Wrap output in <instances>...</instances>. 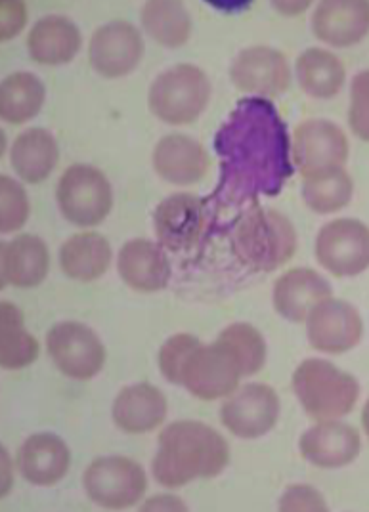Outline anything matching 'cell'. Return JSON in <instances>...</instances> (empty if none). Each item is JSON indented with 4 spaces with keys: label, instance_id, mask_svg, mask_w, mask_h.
<instances>
[{
    "label": "cell",
    "instance_id": "obj_1",
    "mask_svg": "<svg viewBox=\"0 0 369 512\" xmlns=\"http://www.w3.org/2000/svg\"><path fill=\"white\" fill-rule=\"evenodd\" d=\"M215 150L220 159L215 197L224 203L241 205L274 197L293 176L289 132L270 100H239L218 128Z\"/></svg>",
    "mask_w": 369,
    "mask_h": 512
},
{
    "label": "cell",
    "instance_id": "obj_2",
    "mask_svg": "<svg viewBox=\"0 0 369 512\" xmlns=\"http://www.w3.org/2000/svg\"><path fill=\"white\" fill-rule=\"evenodd\" d=\"M230 463L226 438L201 421H174L159 432L153 457L155 482L165 488H182L194 480L215 478Z\"/></svg>",
    "mask_w": 369,
    "mask_h": 512
},
{
    "label": "cell",
    "instance_id": "obj_3",
    "mask_svg": "<svg viewBox=\"0 0 369 512\" xmlns=\"http://www.w3.org/2000/svg\"><path fill=\"white\" fill-rule=\"evenodd\" d=\"M295 224L276 209L253 203L234 226L232 251L253 272H274L297 251Z\"/></svg>",
    "mask_w": 369,
    "mask_h": 512
},
{
    "label": "cell",
    "instance_id": "obj_4",
    "mask_svg": "<svg viewBox=\"0 0 369 512\" xmlns=\"http://www.w3.org/2000/svg\"><path fill=\"white\" fill-rule=\"evenodd\" d=\"M291 386L304 413L316 421L345 417L360 398V384L354 375L320 358L304 360L295 369Z\"/></svg>",
    "mask_w": 369,
    "mask_h": 512
},
{
    "label": "cell",
    "instance_id": "obj_5",
    "mask_svg": "<svg viewBox=\"0 0 369 512\" xmlns=\"http://www.w3.org/2000/svg\"><path fill=\"white\" fill-rule=\"evenodd\" d=\"M211 81L194 64H176L153 81L148 92V107L153 117L165 125H192L203 115L211 100Z\"/></svg>",
    "mask_w": 369,
    "mask_h": 512
},
{
    "label": "cell",
    "instance_id": "obj_6",
    "mask_svg": "<svg viewBox=\"0 0 369 512\" xmlns=\"http://www.w3.org/2000/svg\"><path fill=\"white\" fill-rule=\"evenodd\" d=\"M56 201L67 222L79 228H94L111 214L113 188L108 176L94 165L75 163L60 176Z\"/></svg>",
    "mask_w": 369,
    "mask_h": 512
},
{
    "label": "cell",
    "instance_id": "obj_7",
    "mask_svg": "<svg viewBox=\"0 0 369 512\" xmlns=\"http://www.w3.org/2000/svg\"><path fill=\"white\" fill-rule=\"evenodd\" d=\"M88 499L108 511L138 505L148 491V476L140 463L125 455L98 457L83 474Z\"/></svg>",
    "mask_w": 369,
    "mask_h": 512
},
{
    "label": "cell",
    "instance_id": "obj_8",
    "mask_svg": "<svg viewBox=\"0 0 369 512\" xmlns=\"http://www.w3.org/2000/svg\"><path fill=\"white\" fill-rule=\"evenodd\" d=\"M243 377L241 363L228 342H199L182 367L180 386L194 398L215 402L230 396Z\"/></svg>",
    "mask_w": 369,
    "mask_h": 512
},
{
    "label": "cell",
    "instance_id": "obj_9",
    "mask_svg": "<svg viewBox=\"0 0 369 512\" xmlns=\"http://www.w3.org/2000/svg\"><path fill=\"white\" fill-rule=\"evenodd\" d=\"M46 350L56 369L73 381H90L106 365V346L81 321H60L46 333Z\"/></svg>",
    "mask_w": 369,
    "mask_h": 512
},
{
    "label": "cell",
    "instance_id": "obj_10",
    "mask_svg": "<svg viewBox=\"0 0 369 512\" xmlns=\"http://www.w3.org/2000/svg\"><path fill=\"white\" fill-rule=\"evenodd\" d=\"M282 400L278 392L262 383L238 386L224 398L220 421L224 428L241 440H257L278 425Z\"/></svg>",
    "mask_w": 369,
    "mask_h": 512
},
{
    "label": "cell",
    "instance_id": "obj_11",
    "mask_svg": "<svg viewBox=\"0 0 369 512\" xmlns=\"http://www.w3.org/2000/svg\"><path fill=\"white\" fill-rule=\"evenodd\" d=\"M291 159L303 180L339 171L348 159L347 134L326 119H308L293 132Z\"/></svg>",
    "mask_w": 369,
    "mask_h": 512
},
{
    "label": "cell",
    "instance_id": "obj_12",
    "mask_svg": "<svg viewBox=\"0 0 369 512\" xmlns=\"http://www.w3.org/2000/svg\"><path fill=\"white\" fill-rule=\"evenodd\" d=\"M316 260L337 278H354L369 268V226L356 218H337L316 237Z\"/></svg>",
    "mask_w": 369,
    "mask_h": 512
},
{
    "label": "cell",
    "instance_id": "obj_13",
    "mask_svg": "<svg viewBox=\"0 0 369 512\" xmlns=\"http://www.w3.org/2000/svg\"><path fill=\"white\" fill-rule=\"evenodd\" d=\"M146 43L140 29L131 22L115 20L98 27L88 43V64L106 79L131 75L142 64Z\"/></svg>",
    "mask_w": 369,
    "mask_h": 512
},
{
    "label": "cell",
    "instance_id": "obj_14",
    "mask_svg": "<svg viewBox=\"0 0 369 512\" xmlns=\"http://www.w3.org/2000/svg\"><path fill=\"white\" fill-rule=\"evenodd\" d=\"M230 81L239 92L272 100L291 86V67L282 50L272 46H249L230 65Z\"/></svg>",
    "mask_w": 369,
    "mask_h": 512
},
{
    "label": "cell",
    "instance_id": "obj_15",
    "mask_svg": "<svg viewBox=\"0 0 369 512\" xmlns=\"http://www.w3.org/2000/svg\"><path fill=\"white\" fill-rule=\"evenodd\" d=\"M306 335L314 350L337 356L362 341L364 321L350 302L329 297L316 304L308 314Z\"/></svg>",
    "mask_w": 369,
    "mask_h": 512
},
{
    "label": "cell",
    "instance_id": "obj_16",
    "mask_svg": "<svg viewBox=\"0 0 369 512\" xmlns=\"http://www.w3.org/2000/svg\"><path fill=\"white\" fill-rule=\"evenodd\" d=\"M205 226V205L196 193L178 192L163 199L153 213V232L159 245L171 253L188 251Z\"/></svg>",
    "mask_w": 369,
    "mask_h": 512
},
{
    "label": "cell",
    "instance_id": "obj_17",
    "mask_svg": "<svg viewBox=\"0 0 369 512\" xmlns=\"http://www.w3.org/2000/svg\"><path fill=\"white\" fill-rule=\"evenodd\" d=\"M152 165L161 180L174 186H192L209 174L211 157L197 140L176 132L155 144Z\"/></svg>",
    "mask_w": 369,
    "mask_h": 512
},
{
    "label": "cell",
    "instance_id": "obj_18",
    "mask_svg": "<svg viewBox=\"0 0 369 512\" xmlns=\"http://www.w3.org/2000/svg\"><path fill=\"white\" fill-rule=\"evenodd\" d=\"M299 449L304 461L320 469L347 467L360 455L362 440L360 432L337 419L318 421L308 428L299 440Z\"/></svg>",
    "mask_w": 369,
    "mask_h": 512
},
{
    "label": "cell",
    "instance_id": "obj_19",
    "mask_svg": "<svg viewBox=\"0 0 369 512\" xmlns=\"http://www.w3.org/2000/svg\"><path fill=\"white\" fill-rule=\"evenodd\" d=\"M16 467L25 482L37 488H50L66 478L71 467V451L58 434L37 432L23 442Z\"/></svg>",
    "mask_w": 369,
    "mask_h": 512
},
{
    "label": "cell",
    "instance_id": "obj_20",
    "mask_svg": "<svg viewBox=\"0 0 369 512\" xmlns=\"http://www.w3.org/2000/svg\"><path fill=\"white\" fill-rule=\"evenodd\" d=\"M117 272L136 293H159L171 281V262L159 243L131 239L117 255Z\"/></svg>",
    "mask_w": 369,
    "mask_h": 512
},
{
    "label": "cell",
    "instance_id": "obj_21",
    "mask_svg": "<svg viewBox=\"0 0 369 512\" xmlns=\"http://www.w3.org/2000/svg\"><path fill=\"white\" fill-rule=\"evenodd\" d=\"M169 413L163 390L150 383L125 386L113 400L111 419L125 434H148L161 427Z\"/></svg>",
    "mask_w": 369,
    "mask_h": 512
},
{
    "label": "cell",
    "instance_id": "obj_22",
    "mask_svg": "<svg viewBox=\"0 0 369 512\" xmlns=\"http://www.w3.org/2000/svg\"><path fill=\"white\" fill-rule=\"evenodd\" d=\"M312 31L318 41L347 48L358 44L369 33V2L366 0H327L320 2L312 16Z\"/></svg>",
    "mask_w": 369,
    "mask_h": 512
},
{
    "label": "cell",
    "instance_id": "obj_23",
    "mask_svg": "<svg viewBox=\"0 0 369 512\" xmlns=\"http://www.w3.org/2000/svg\"><path fill=\"white\" fill-rule=\"evenodd\" d=\"M333 297L331 285L312 268H293L274 283L272 304L283 320L303 323L316 304Z\"/></svg>",
    "mask_w": 369,
    "mask_h": 512
},
{
    "label": "cell",
    "instance_id": "obj_24",
    "mask_svg": "<svg viewBox=\"0 0 369 512\" xmlns=\"http://www.w3.org/2000/svg\"><path fill=\"white\" fill-rule=\"evenodd\" d=\"M2 283L18 289H33L50 272V251L43 237L20 234L6 241L0 249Z\"/></svg>",
    "mask_w": 369,
    "mask_h": 512
},
{
    "label": "cell",
    "instance_id": "obj_25",
    "mask_svg": "<svg viewBox=\"0 0 369 512\" xmlns=\"http://www.w3.org/2000/svg\"><path fill=\"white\" fill-rule=\"evenodd\" d=\"M31 60L39 65H66L73 62L83 46L77 23L66 16H44L29 29L25 39Z\"/></svg>",
    "mask_w": 369,
    "mask_h": 512
},
{
    "label": "cell",
    "instance_id": "obj_26",
    "mask_svg": "<svg viewBox=\"0 0 369 512\" xmlns=\"http://www.w3.org/2000/svg\"><path fill=\"white\" fill-rule=\"evenodd\" d=\"M58 161V142L46 128L23 130L10 148V165L25 184H43L58 167Z\"/></svg>",
    "mask_w": 369,
    "mask_h": 512
},
{
    "label": "cell",
    "instance_id": "obj_27",
    "mask_svg": "<svg viewBox=\"0 0 369 512\" xmlns=\"http://www.w3.org/2000/svg\"><path fill=\"white\" fill-rule=\"evenodd\" d=\"M113 251L106 235L79 232L67 237L60 247V268L67 278L90 283L108 274Z\"/></svg>",
    "mask_w": 369,
    "mask_h": 512
},
{
    "label": "cell",
    "instance_id": "obj_28",
    "mask_svg": "<svg viewBox=\"0 0 369 512\" xmlns=\"http://www.w3.org/2000/svg\"><path fill=\"white\" fill-rule=\"evenodd\" d=\"M295 73L304 94L318 100H329L341 92L347 69L339 56L324 48H308L297 58Z\"/></svg>",
    "mask_w": 369,
    "mask_h": 512
},
{
    "label": "cell",
    "instance_id": "obj_29",
    "mask_svg": "<svg viewBox=\"0 0 369 512\" xmlns=\"http://www.w3.org/2000/svg\"><path fill=\"white\" fill-rule=\"evenodd\" d=\"M46 102V86L29 73H10L0 85V117L4 123L20 127L35 119Z\"/></svg>",
    "mask_w": 369,
    "mask_h": 512
},
{
    "label": "cell",
    "instance_id": "obj_30",
    "mask_svg": "<svg viewBox=\"0 0 369 512\" xmlns=\"http://www.w3.org/2000/svg\"><path fill=\"white\" fill-rule=\"evenodd\" d=\"M142 29L150 39L165 48H180L192 37V18L188 8L176 0H150L140 12Z\"/></svg>",
    "mask_w": 369,
    "mask_h": 512
},
{
    "label": "cell",
    "instance_id": "obj_31",
    "mask_svg": "<svg viewBox=\"0 0 369 512\" xmlns=\"http://www.w3.org/2000/svg\"><path fill=\"white\" fill-rule=\"evenodd\" d=\"M39 341L25 329L22 310L4 300L0 306V365L6 371L29 367L39 358Z\"/></svg>",
    "mask_w": 369,
    "mask_h": 512
},
{
    "label": "cell",
    "instance_id": "obj_32",
    "mask_svg": "<svg viewBox=\"0 0 369 512\" xmlns=\"http://www.w3.org/2000/svg\"><path fill=\"white\" fill-rule=\"evenodd\" d=\"M304 205L316 214H331L345 209L352 195L354 182L345 169L324 176L303 180Z\"/></svg>",
    "mask_w": 369,
    "mask_h": 512
},
{
    "label": "cell",
    "instance_id": "obj_33",
    "mask_svg": "<svg viewBox=\"0 0 369 512\" xmlns=\"http://www.w3.org/2000/svg\"><path fill=\"white\" fill-rule=\"evenodd\" d=\"M218 339L228 342L232 346V350L236 352L241 369H243V377L257 375L264 367L268 350H266V341H264L261 331L255 325L232 323L226 329H222Z\"/></svg>",
    "mask_w": 369,
    "mask_h": 512
},
{
    "label": "cell",
    "instance_id": "obj_34",
    "mask_svg": "<svg viewBox=\"0 0 369 512\" xmlns=\"http://www.w3.org/2000/svg\"><path fill=\"white\" fill-rule=\"evenodd\" d=\"M29 197L22 186V182L14 180L12 176L0 178V232L2 234H16L22 230L29 218Z\"/></svg>",
    "mask_w": 369,
    "mask_h": 512
},
{
    "label": "cell",
    "instance_id": "obj_35",
    "mask_svg": "<svg viewBox=\"0 0 369 512\" xmlns=\"http://www.w3.org/2000/svg\"><path fill=\"white\" fill-rule=\"evenodd\" d=\"M199 342L201 341L190 333H178L163 342L159 350V371L169 383L180 386L182 367Z\"/></svg>",
    "mask_w": 369,
    "mask_h": 512
},
{
    "label": "cell",
    "instance_id": "obj_36",
    "mask_svg": "<svg viewBox=\"0 0 369 512\" xmlns=\"http://www.w3.org/2000/svg\"><path fill=\"white\" fill-rule=\"evenodd\" d=\"M348 125L360 140L369 142V69L352 79Z\"/></svg>",
    "mask_w": 369,
    "mask_h": 512
},
{
    "label": "cell",
    "instance_id": "obj_37",
    "mask_svg": "<svg viewBox=\"0 0 369 512\" xmlns=\"http://www.w3.org/2000/svg\"><path fill=\"white\" fill-rule=\"evenodd\" d=\"M278 507L283 512L327 511L326 497L306 484L289 486L283 491Z\"/></svg>",
    "mask_w": 369,
    "mask_h": 512
},
{
    "label": "cell",
    "instance_id": "obj_38",
    "mask_svg": "<svg viewBox=\"0 0 369 512\" xmlns=\"http://www.w3.org/2000/svg\"><path fill=\"white\" fill-rule=\"evenodd\" d=\"M2 10V27H0V37L2 41H10L14 39L23 29V25L27 22V10L23 2L16 0H4L0 4Z\"/></svg>",
    "mask_w": 369,
    "mask_h": 512
},
{
    "label": "cell",
    "instance_id": "obj_39",
    "mask_svg": "<svg viewBox=\"0 0 369 512\" xmlns=\"http://www.w3.org/2000/svg\"><path fill=\"white\" fill-rule=\"evenodd\" d=\"M140 509H142V511H186L188 507L182 503L180 497L161 493V495L150 497Z\"/></svg>",
    "mask_w": 369,
    "mask_h": 512
},
{
    "label": "cell",
    "instance_id": "obj_40",
    "mask_svg": "<svg viewBox=\"0 0 369 512\" xmlns=\"http://www.w3.org/2000/svg\"><path fill=\"white\" fill-rule=\"evenodd\" d=\"M0 455H2V495H6L10 488H12V474H14V470L10 467V453L2 448Z\"/></svg>",
    "mask_w": 369,
    "mask_h": 512
},
{
    "label": "cell",
    "instance_id": "obj_41",
    "mask_svg": "<svg viewBox=\"0 0 369 512\" xmlns=\"http://www.w3.org/2000/svg\"><path fill=\"white\" fill-rule=\"evenodd\" d=\"M308 6H310V2H274V8L280 10L285 16L303 14Z\"/></svg>",
    "mask_w": 369,
    "mask_h": 512
},
{
    "label": "cell",
    "instance_id": "obj_42",
    "mask_svg": "<svg viewBox=\"0 0 369 512\" xmlns=\"http://www.w3.org/2000/svg\"><path fill=\"white\" fill-rule=\"evenodd\" d=\"M362 427H364L366 434L369 436V400L366 402V406H364V411H362Z\"/></svg>",
    "mask_w": 369,
    "mask_h": 512
}]
</instances>
